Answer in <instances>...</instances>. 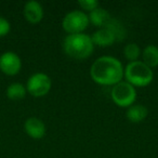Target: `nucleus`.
I'll list each match as a JSON object with an SVG mask.
<instances>
[{
    "instance_id": "obj_1",
    "label": "nucleus",
    "mask_w": 158,
    "mask_h": 158,
    "mask_svg": "<svg viewBox=\"0 0 158 158\" xmlns=\"http://www.w3.org/2000/svg\"><path fill=\"white\" fill-rule=\"evenodd\" d=\"M125 68L118 59L110 55H103L95 60L90 68V76L99 85L115 86L123 78Z\"/></svg>"
},
{
    "instance_id": "obj_2",
    "label": "nucleus",
    "mask_w": 158,
    "mask_h": 158,
    "mask_svg": "<svg viewBox=\"0 0 158 158\" xmlns=\"http://www.w3.org/2000/svg\"><path fill=\"white\" fill-rule=\"evenodd\" d=\"M63 50L73 59L84 60L92 54L94 44L90 36L85 33L68 34L63 40Z\"/></svg>"
},
{
    "instance_id": "obj_3",
    "label": "nucleus",
    "mask_w": 158,
    "mask_h": 158,
    "mask_svg": "<svg viewBox=\"0 0 158 158\" xmlns=\"http://www.w3.org/2000/svg\"><path fill=\"white\" fill-rule=\"evenodd\" d=\"M123 76L126 81L133 87H145L153 81L154 73L143 61L129 62L125 67Z\"/></svg>"
},
{
    "instance_id": "obj_4",
    "label": "nucleus",
    "mask_w": 158,
    "mask_h": 158,
    "mask_svg": "<svg viewBox=\"0 0 158 158\" xmlns=\"http://www.w3.org/2000/svg\"><path fill=\"white\" fill-rule=\"evenodd\" d=\"M110 97L116 105L120 107H130L136 100V90L132 85L125 80L113 86Z\"/></svg>"
},
{
    "instance_id": "obj_5",
    "label": "nucleus",
    "mask_w": 158,
    "mask_h": 158,
    "mask_svg": "<svg viewBox=\"0 0 158 158\" xmlns=\"http://www.w3.org/2000/svg\"><path fill=\"white\" fill-rule=\"evenodd\" d=\"M89 16L81 10L69 11L62 21V27L68 34L82 33L89 25Z\"/></svg>"
},
{
    "instance_id": "obj_6",
    "label": "nucleus",
    "mask_w": 158,
    "mask_h": 158,
    "mask_svg": "<svg viewBox=\"0 0 158 158\" xmlns=\"http://www.w3.org/2000/svg\"><path fill=\"white\" fill-rule=\"evenodd\" d=\"M52 86L51 78L44 73H36L31 75L27 80L26 90L35 98H41L48 94Z\"/></svg>"
},
{
    "instance_id": "obj_7",
    "label": "nucleus",
    "mask_w": 158,
    "mask_h": 158,
    "mask_svg": "<svg viewBox=\"0 0 158 158\" xmlns=\"http://www.w3.org/2000/svg\"><path fill=\"white\" fill-rule=\"evenodd\" d=\"M22 68L21 57L12 51H7L0 55V70L8 76L19 74Z\"/></svg>"
},
{
    "instance_id": "obj_8",
    "label": "nucleus",
    "mask_w": 158,
    "mask_h": 158,
    "mask_svg": "<svg viewBox=\"0 0 158 158\" xmlns=\"http://www.w3.org/2000/svg\"><path fill=\"white\" fill-rule=\"evenodd\" d=\"M24 130L31 138L39 140L46 134V125L37 117H29L24 123Z\"/></svg>"
},
{
    "instance_id": "obj_9",
    "label": "nucleus",
    "mask_w": 158,
    "mask_h": 158,
    "mask_svg": "<svg viewBox=\"0 0 158 158\" xmlns=\"http://www.w3.org/2000/svg\"><path fill=\"white\" fill-rule=\"evenodd\" d=\"M24 16L29 23L37 24L44 18V8L38 1L31 0L27 1L24 6Z\"/></svg>"
},
{
    "instance_id": "obj_10",
    "label": "nucleus",
    "mask_w": 158,
    "mask_h": 158,
    "mask_svg": "<svg viewBox=\"0 0 158 158\" xmlns=\"http://www.w3.org/2000/svg\"><path fill=\"white\" fill-rule=\"evenodd\" d=\"M91 39H92L93 44H97L100 47H107L112 46L115 41H116V38L113 35V33L110 29L105 28H100L97 31L93 33V35L91 36Z\"/></svg>"
},
{
    "instance_id": "obj_11",
    "label": "nucleus",
    "mask_w": 158,
    "mask_h": 158,
    "mask_svg": "<svg viewBox=\"0 0 158 158\" xmlns=\"http://www.w3.org/2000/svg\"><path fill=\"white\" fill-rule=\"evenodd\" d=\"M88 16H89V21H90L93 25H95V26H98V27H101V28L105 27L106 24H107L110 21V19H112L110 12L106 9H104V8L100 7V6L98 8H95L94 10L90 11V14H89Z\"/></svg>"
},
{
    "instance_id": "obj_12",
    "label": "nucleus",
    "mask_w": 158,
    "mask_h": 158,
    "mask_svg": "<svg viewBox=\"0 0 158 158\" xmlns=\"http://www.w3.org/2000/svg\"><path fill=\"white\" fill-rule=\"evenodd\" d=\"M148 115V110L145 105L142 104H133L130 107H128L126 112V116L131 123H138L143 121Z\"/></svg>"
},
{
    "instance_id": "obj_13",
    "label": "nucleus",
    "mask_w": 158,
    "mask_h": 158,
    "mask_svg": "<svg viewBox=\"0 0 158 158\" xmlns=\"http://www.w3.org/2000/svg\"><path fill=\"white\" fill-rule=\"evenodd\" d=\"M143 62L151 68L158 66V47L155 44H148L142 52Z\"/></svg>"
},
{
    "instance_id": "obj_14",
    "label": "nucleus",
    "mask_w": 158,
    "mask_h": 158,
    "mask_svg": "<svg viewBox=\"0 0 158 158\" xmlns=\"http://www.w3.org/2000/svg\"><path fill=\"white\" fill-rule=\"evenodd\" d=\"M26 87L21 82H13L7 88V97L12 101H19L22 100L26 95Z\"/></svg>"
},
{
    "instance_id": "obj_15",
    "label": "nucleus",
    "mask_w": 158,
    "mask_h": 158,
    "mask_svg": "<svg viewBox=\"0 0 158 158\" xmlns=\"http://www.w3.org/2000/svg\"><path fill=\"white\" fill-rule=\"evenodd\" d=\"M105 28L110 29L112 31L113 35L116 38V41H120V40H123L126 37L125 26L118 20H116V19H110V22L106 24Z\"/></svg>"
},
{
    "instance_id": "obj_16",
    "label": "nucleus",
    "mask_w": 158,
    "mask_h": 158,
    "mask_svg": "<svg viewBox=\"0 0 158 158\" xmlns=\"http://www.w3.org/2000/svg\"><path fill=\"white\" fill-rule=\"evenodd\" d=\"M123 55L130 62L138 61L139 56L141 55V48L135 42H130L123 48Z\"/></svg>"
},
{
    "instance_id": "obj_17",
    "label": "nucleus",
    "mask_w": 158,
    "mask_h": 158,
    "mask_svg": "<svg viewBox=\"0 0 158 158\" xmlns=\"http://www.w3.org/2000/svg\"><path fill=\"white\" fill-rule=\"evenodd\" d=\"M78 5L87 11H92L99 7V2L97 0H79Z\"/></svg>"
},
{
    "instance_id": "obj_18",
    "label": "nucleus",
    "mask_w": 158,
    "mask_h": 158,
    "mask_svg": "<svg viewBox=\"0 0 158 158\" xmlns=\"http://www.w3.org/2000/svg\"><path fill=\"white\" fill-rule=\"evenodd\" d=\"M11 25L10 22L3 16H0V37H5L10 33Z\"/></svg>"
}]
</instances>
